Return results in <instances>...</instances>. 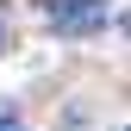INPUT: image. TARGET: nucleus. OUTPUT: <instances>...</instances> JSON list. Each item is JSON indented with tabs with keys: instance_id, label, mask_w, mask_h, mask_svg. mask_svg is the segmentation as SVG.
Instances as JSON below:
<instances>
[{
	"instance_id": "nucleus-1",
	"label": "nucleus",
	"mask_w": 131,
	"mask_h": 131,
	"mask_svg": "<svg viewBox=\"0 0 131 131\" xmlns=\"http://www.w3.org/2000/svg\"><path fill=\"white\" fill-rule=\"evenodd\" d=\"M106 0H56V6H50V19H56V31H69V38H75V31H94V25H106Z\"/></svg>"
},
{
	"instance_id": "nucleus-2",
	"label": "nucleus",
	"mask_w": 131,
	"mask_h": 131,
	"mask_svg": "<svg viewBox=\"0 0 131 131\" xmlns=\"http://www.w3.org/2000/svg\"><path fill=\"white\" fill-rule=\"evenodd\" d=\"M0 131H6V119H0Z\"/></svg>"
}]
</instances>
